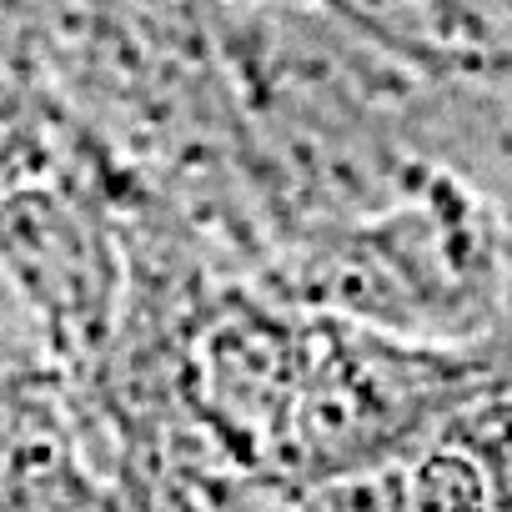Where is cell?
Wrapping results in <instances>:
<instances>
[{
	"instance_id": "1",
	"label": "cell",
	"mask_w": 512,
	"mask_h": 512,
	"mask_svg": "<svg viewBox=\"0 0 512 512\" xmlns=\"http://www.w3.org/2000/svg\"><path fill=\"white\" fill-rule=\"evenodd\" d=\"M342 16L417 66H512V6H352Z\"/></svg>"
}]
</instances>
